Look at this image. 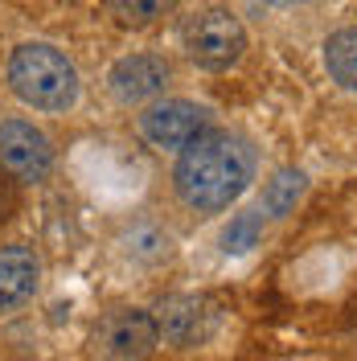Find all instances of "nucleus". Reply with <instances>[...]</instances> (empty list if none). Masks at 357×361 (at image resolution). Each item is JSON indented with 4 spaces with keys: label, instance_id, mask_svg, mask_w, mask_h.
I'll return each instance as SVG.
<instances>
[{
    "label": "nucleus",
    "instance_id": "nucleus-1",
    "mask_svg": "<svg viewBox=\"0 0 357 361\" xmlns=\"http://www.w3.org/2000/svg\"><path fill=\"white\" fill-rule=\"evenodd\" d=\"M255 169H259V157L246 135L226 132V128H205L193 144L181 148L173 185L189 209L222 214L250 189Z\"/></svg>",
    "mask_w": 357,
    "mask_h": 361
},
{
    "label": "nucleus",
    "instance_id": "nucleus-2",
    "mask_svg": "<svg viewBox=\"0 0 357 361\" xmlns=\"http://www.w3.org/2000/svg\"><path fill=\"white\" fill-rule=\"evenodd\" d=\"M4 78H8V90L33 111H70L83 94L74 62L49 42H21L8 54Z\"/></svg>",
    "mask_w": 357,
    "mask_h": 361
},
{
    "label": "nucleus",
    "instance_id": "nucleus-3",
    "mask_svg": "<svg viewBox=\"0 0 357 361\" xmlns=\"http://www.w3.org/2000/svg\"><path fill=\"white\" fill-rule=\"evenodd\" d=\"M181 45H185V58L198 70L222 74V70L238 66V58L246 54V29L230 8L210 4V8H198V13L185 21Z\"/></svg>",
    "mask_w": 357,
    "mask_h": 361
},
{
    "label": "nucleus",
    "instance_id": "nucleus-4",
    "mask_svg": "<svg viewBox=\"0 0 357 361\" xmlns=\"http://www.w3.org/2000/svg\"><path fill=\"white\" fill-rule=\"evenodd\" d=\"M157 333L173 349H201L222 329V304L205 292H177L157 304Z\"/></svg>",
    "mask_w": 357,
    "mask_h": 361
},
{
    "label": "nucleus",
    "instance_id": "nucleus-5",
    "mask_svg": "<svg viewBox=\"0 0 357 361\" xmlns=\"http://www.w3.org/2000/svg\"><path fill=\"white\" fill-rule=\"evenodd\" d=\"M157 316L144 308H119V312L103 316L90 333L95 361H148L157 353Z\"/></svg>",
    "mask_w": 357,
    "mask_h": 361
},
{
    "label": "nucleus",
    "instance_id": "nucleus-6",
    "mask_svg": "<svg viewBox=\"0 0 357 361\" xmlns=\"http://www.w3.org/2000/svg\"><path fill=\"white\" fill-rule=\"evenodd\" d=\"M210 128V111L193 99H157L140 115V135L160 152H181Z\"/></svg>",
    "mask_w": 357,
    "mask_h": 361
},
{
    "label": "nucleus",
    "instance_id": "nucleus-7",
    "mask_svg": "<svg viewBox=\"0 0 357 361\" xmlns=\"http://www.w3.org/2000/svg\"><path fill=\"white\" fill-rule=\"evenodd\" d=\"M0 169L17 180H45L54 169L49 135L29 119H4L0 123Z\"/></svg>",
    "mask_w": 357,
    "mask_h": 361
},
{
    "label": "nucleus",
    "instance_id": "nucleus-8",
    "mask_svg": "<svg viewBox=\"0 0 357 361\" xmlns=\"http://www.w3.org/2000/svg\"><path fill=\"white\" fill-rule=\"evenodd\" d=\"M169 78H173V66L160 54H123L107 70V90L123 107H135V103H148V99L164 94Z\"/></svg>",
    "mask_w": 357,
    "mask_h": 361
},
{
    "label": "nucleus",
    "instance_id": "nucleus-9",
    "mask_svg": "<svg viewBox=\"0 0 357 361\" xmlns=\"http://www.w3.org/2000/svg\"><path fill=\"white\" fill-rule=\"evenodd\" d=\"M42 288V259L25 243L0 247V316L21 312Z\"/></svg>",
    "mask_w": 357,
    "mask_h": 361
},
{
    "label": "nucleus",
    "instance_id": "nucleus-10",
    "mask_svg": "<svg viewBox=\"0 0 357 361\" xmlns=\"http://www.w3.org/2000/svg\"><path fill=\"white\" fill-rule=\"evenodd\" d=\"M119 250H123V259H132L140 267H160V263L173 259L177 238H173V230L164 222H157V218H135L132 226H123Z\"/></svg>",
    "mask_w": 357,
    "mask_h": 361
},
{
    "label": "nucleus",
    "instance_id": "nucleus-11",
    "mask_svg": "<svg viewBox=\"0 0 357 361\" xmlns=\"http://www.w3.org/2000/svg\"><path fill=\"white\" fill-rule=\"evenodd\" d=\"M325 70L341 90L357 94V25L337 29L333 37L325 42Z\"/></svg>",
    "mask_w": 357,
    "mask_h": 361
},
{
    "label": "nucleus",
    "instance_id": "nucleus-12",
    "mask_svg": "<svg viewBox=\"0 0 357 361\" xmlns=\"http://www.w3.org/2000/svg\"><path fill=\"white\" fill-rule=\"evenodd\" d=\"M304 189H308V177H304L300 169H279V173L263 185V197H259L263 218H288L291 209H296V202L304 197Z\"/></svg>",
    "mask_w": 357,
    "mask_h": 361
},
{
    "label": "nucleus",
    "instance_id": "nucleus-13",
    "mask_svg": "<svg viewBox=\"0 0 357 361\" xmlns=\"http://www.w3.org/2000/svg\"><path fill=\"white\" fill-rule=\"evenodd\" d=\"M181 0H103L107 17L119 29H148V25L164 21L169 13H177Z\"/></svg>",
    "mask_w": 357,
    "mask_h": 361
},
{
    "label": "nucleus",
    "instance_id": "nucleus-14",
    "mask_svg": "<svg viewBox=\"0 0 357 361\" xmlns=\"http://www.w3.org/2000/svg\"><path fill=\"white\" fill-rule=\"evenodd\" d=\"M259 238H263V209H246V214H234L230 226L222 230V250L246 255L250 247H259Z\"/></svg>",
    "mask_w": 357,
    "mask_h": 361
},
{
    "label": "nucleus",
    "instance_id": "nucleus-15",
    "mask_svg": "<svg viewBox=\"0 0 357 361\" xmlns=\"http://www.w3.org/2000/svg\"><path fill=\"white\" fill-rule=\"evenodd\" d=\"M267 4H296V0H267Z\"/></svg>",
    "mask_w": 357,
    "mask_h": 361
},
{
    "label": "nucleus",
    "instance_id": "nucleus-16",
    "mask_svg": "<svg viewBox=\"0 0 357 361\" xmlns=\"http://www.w3.org/2000/svg\"><path fill=\"white\" fill-rule=\"evenodd\" d=\"M353 337H357V308H353Z\"/></svg>",
    "mask_w": 357,
    "mask_h": 361
}]
</instances>
